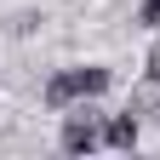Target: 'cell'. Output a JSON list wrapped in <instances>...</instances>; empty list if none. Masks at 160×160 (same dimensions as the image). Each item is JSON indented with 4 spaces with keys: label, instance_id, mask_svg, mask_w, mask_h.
Masks as SVG:
<instances>
[{
    "label": "cell",
    "instance_id": "cell-5",
    "mask_svg": "<svg viewBox=\"0 0 160 160\" xmlns=\"http://www.w3.org/2000/svg\"><path fill=\"white\" fill-rule=\"evenodd\" d=\"M143 23H160V0H143Z\"/></svg>",
    "mask_w": 160,
    "mask_h": 160
},
{
    "label": "cell",
    "instance_id": "cell-4",
    "mask_svg": "<svg viewBox=\"0 0 160 160\" xmlns=\"http://www.w3.org/2000/svg\"><path fill=\"white\" fill-rule=\"evenodd\" d=\"M149 80H160V40H154V46H149V69H143Z\"/></svg>",
    "mask_w": 160,
    "mask_h": 160
},
{
    "label": "cell",
    "instance_id": "cell-1",
    "mask_svg": "<svg viewBox=\"0 0 160 160\" xmlns=\"http://www.w3.org/2000/svg\"><path fill=\"white\" fill-rule=\"evenodd\" d=\"M103 86H109V69H97V63H86V69H63V74L46 80V109H69L74 97H97Z\"/></svg>",
    "mask_w": 160,
    "mask_h": 160
},
{
    "label": "cell",
    "instance_id": "cell-2",
    "mask_svg": "<svg viewBox=\"0 0 160 160\" xmlns=\"http://www.w3.org/2000/svg\"><path fill=\"white\" fill-rule=\"evenodd\" d=\"M97 137H103V132H97V114H92V109L63 120V154H92Z\"/></svg>",
    "mask_w": 160,
    "mask_h": 160
},
{
    "label": "cell",
    "instance_id": "cell-3",
    "mask_svg": "<svg viewBox=\"0 0 160 160\" xmlns=\"http://www.w3.org/2000/svg\"><path fill=\"white\" fill-rule=\"evenodd\" d=\"M103 143H109V149H132V143H137V120H132V109L114 114L109 126H103Z\"/></svg>",
    "mask_w": 160,
    "mask_h": 160
}]
</instances>
